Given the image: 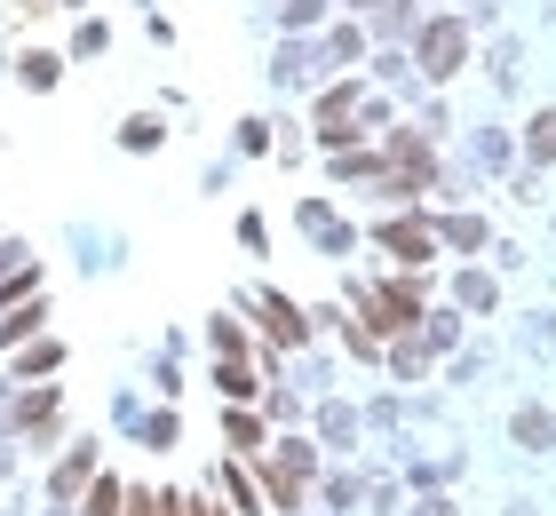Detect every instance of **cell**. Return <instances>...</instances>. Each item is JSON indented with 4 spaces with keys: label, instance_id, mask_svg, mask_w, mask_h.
<instances>
[{
    "label": "cell",
    "instance_id": "6",
    "mask_svg": "<svg viewBox=\"0 0 556 516\" xmlns=\"http://www.w3.org/2000/svg\"><path fill=\"white\" fill-rule=\"evenodd\" d=\"M96 477V445H80V453H64L56 461V477H48V493H56V501H80V484Z\"/></svg>",
    "mask_w": 556,
    "mask_h": 516
},
{
    "label": "cell",
    "instance_id": "8",
    "mask_svg": "<svg viewBox=\"0 0 556 516\" xmlns=\"http://www.w3.org/2000/svg\"><path fill=\"white\" fill-rule=\"evenodd\" d=\"M382 247L397 254V263H429V230L421 223H382Z\"/></svg>",
    "mask_w": 556,
    "mask_h": 516
},
{
    "label": "cell",
    "instance_id": "13",
    "mask_svg": "<svg viewBox=\"0 0 556 516\" xmlns=\"http://www.w3.org/2000/svg\"><path fill=\"white\" fill-rule=\"evenodd\" d=\"M358 48H366V40H358V24H334V33H326V56H318V64H358Z\"/></svg>",
    "mask_w": 556,
    "mask_h": 516
},
{
    "label": "cell",
    "instance_id": "28",
    "mask_svg": "<svg viewBox=\"0 0 556 516\" xmlns=\"http://www.w3.org/2000/svg\"><path fill=\"white\" fill-rule=\"evenodd\" d=\"M350 9H366V0H350Z\"/></svg>",
    "mask_w": 556,
    "mask_h": 516
},
{
    "label": "cell",
    "instance_id": "9",
    "mask_svg": "<svg viewBox=\"0 0 556 516\" xmlns=\"http://www.w3.org/2000/svg\"><path fill=\"white\" fill-rule=\"evenodd\" d=\"M263 501H270L278 516H287V508H302V477H287L278 461H263Z\"/></svg>",
    "mask_w": 556,
    "mask_h": 516
},
{
    "label": "cell",
    "instance_id": "20",
    "mask_svg": "<svg viewBox=\"0 0 556 516\" xmlns=\"http://www.w3.org/2000/svg\"><path fill=\"white\" fill-rule=\"evenodd\" d=\"M40 318H48V310H40V302H24V318H9V326H0V342H24V333H33Z\"/></svg>",
    "mask_w": 556,
    "mask_h": 516
},
{
    "label": "cell",
    "instance_id": "11",
    "mask_svg": "<svg viewBox=\"0 0 556 516\" xmlns=\"http://www.w3.org/2000/svg\"><path fill=\"white\" fill-rule=\"evenodd\" d=\"M453 302H462V310H493V278L485 270H462V278H453Z\"/></svg>",
    "mask_w": 556,
    "mask_h": 516
},
{
    "label": "cell",
    "instance_id": "27",
    "mask_svg": "<svg viewBox=\"0 0 556 516\" xmlns=\"http://www.w3.org/2000/svg\"><path fill=\"white\" fill-rule=\"evenodd\" d=\"M0 477H9V453H0Z\"/></svg>",
    "mask_w": 556,
    "mask_h": 516
},
{
    "label": "cell",
    "instance_id": "26",
    "mask_svg": "<svg viewBox=\"0 0 556 516\" xmlns=\"http://www.w3.org/2000/svg\"><path fill=\"white\" fill-rule=\"evenodd\" d=\"M414 516H453V501H445V493H429V501H414Z\"/></svg>",
    "mask_w": 556,
    "mask_h": 516
},
{
    "label": "cell",
    "instance_id": "25",
    "mask_svg": "<svg viewBox=\"0 0 556 516\" xmlns=\"http://www.w3.org/2000/svg\"><path fill=\"white\" fill-rule=\"evenodd\" d=\"M128 516H167V493H128Z\"/></svg>",
    "mask_w": 556,
    "mask_h": 516
},
{
    "label": "cell",
    "instance_id": "19",
    "mask_svg": "<svg viewBox=\"0 0 556 516\" xmlns=\"http://www.w3.org/2000/svg\"><path fill=\"white\" fill-rule=\"evenodd\" d=\"M318 9H326V0H278V24H294V33H302V24H318Z\"/></svg>",
    "mask_w": 556,
    "mask_h": 516
},
{
    "label": "cell",
    "instance_id": "14",
    "mask_svg": "<svg viewBox=\"0 0 556 516\" xmlns=\"http://www.w3.org/2000/svg\"><path fill=\"white\" fill-rule=\"evenodd\" d=\"M438 239H445V247H485V223H477V215H445Z\"/></svg>",
    "mask_w": 556,
    "mask_h": 516
},
{
    "label": "cell",
    "instance_id": "4",
    "mask_svg": "<svg viewBox=\"0 0 556 516\" xmlns=\"http://www.w3.org/2000/svg\"><path fill=\"white\" fill-rule=\"evenodd\" d=\"M255 318H263V333H270L278 350H294L302 333H311V318H302V310H294L287 294H255Z\"/></svg>",
    "mask_w": 556,
    "mask_h": 516
},
{
    "label": "cell",
    "instance_id": "23",
    "mask_svg": "<svg viewBox=\"0 0 556 516\" xmlns=\"http://www.w3.org/2000/svg\"><path fill=\"white\" fill-rule=\"evenodd\" d=\"M24 80H33V88H56V56H24Z\"/></svg>",
    "mask_w": 556,
    "mask_h": 516
},
{
    "label": "cell",
    "instance_id": "16",
    "mask_svg": "<svg viewBox=\"0 0 556 516\" xmlns=\"http://www.w3.org/2000/svg\"><path fill=\"white\" fill-rule=\"evenodd\" d=\"M119 143H128V151H160L167 127H160V119H128V127H119Z\"/></svg>",
    "mask_w": 556,
    "mask_h": 516
},
{
    "label": "cell",
    "instance_id": "17",
    "mask_svg": "<svg viewBox=\"0 0 556 516\" xmlns=\"http://www.w3.org/2000/svg\"><path fill=\"white\" fill-rule=\"evenodd\" d=\"M318 429L334 437V445H350V437H358V413H350V405H326V413H318Z\"/></svg>",
    "mask_w": 556,
    "mask_h": 516
},
{
    "label": "cell",
    "instance_id": "18",
    "mask_svg": "<svg viewBox=\"0 0 556 516\" xmlns=\"http://www.w3.org/2000/svg\"><path fill=\"white\" fill-rule=\"evenodd\" d=\"M270 461H278V469H287V477H311V445H302V437H287V445H278Z\"/></svg>",
    "mask_w": 556,
    "mask_h": 516
},
{
    "label": "cell",
    "instance_id": "7",
    "mask_svg": "<svg viewBox=\"0 0 556 516\" xmlns=\"http://www.w3.org/2000/svg\"><path fill=\"white\" fill-rule=\"evenodd\" d=\"M390 167H397V175H414V184H429V143L406 136V127H390Z\"/></svg>",
    "mask_w": 556,
    "mask_h": 516
},
{
    "label": "cell",
    "instance_id": "10",
    "mask_svg": "<svg viewBox=\"0 0 556 516\" xmlns=\"http://www.w3.org/2000/svg\"><path fill=\"white\" fill-rule=\"evenodd\" d=\"M517 445H525V453H548V445H556V421H548L541 405H525V413H517Z\"/></svg>",
    "mask_w": 556,
    "mask_h": 516
},
{
    "label": "cell",
    "instance_id": "2",
    "mask_svg": "<svg viewBox=\"0 0 556 516\" xmlns=\"http://www.w3.org/2000/svg\"><path fill=\"white\" fill-rule=\"evenodd\" d=\"M366 326H374V333H406V326H421V294H414V287L366 294Z\"/></svg>",
    "mask_w": 556,
    "mask_h": 516
},
{
    "label": "cell",
    "instance_id": "1",
    "mask_svg": "<svg viewBox=\"0 0 556 516\" xmlns=\"http://www.w3.org/2000/svg\"><path fill=\"white\" fill-rule=\"evenodd\" d=\"M414 64H421V80H453V72L469 64V24H462V16H438V24H421V40H414Z\"/></svg>",
    "mask_w": 556,
    "mask_h": 516
},
{
    "label": "cell",
    "instance_id": "24",
    "mask_svg": "<svg viewBox=\"0 0 556 516\" xmlns=\"http://www.w3.org/2000/svg\"><path fill=\"white\" fill-rule=\"evenodd\" d=\"M24 294H33V263H24V270L9 278V287H0V310H9V302H24Z\"/></svg>",
    "mask_w": 556,
    "mask_h": 516
},
{
    "label": "cell",
    "instance_id": "22",
    "mask_svg": "<svg viewBox=\"0 0 556 516\" xmlns=\"http://www.w3.org/2000/svg\"><path fill=\"white\" fill-rule=\"evenodd\" d=\"M215 381H223V390H231V398H255V374H247V366H239V357H231V366H223Z\"/></svg>",
    "mask_w": 556,
    "mask_h": 516
},
{
    "label": "cell",
    "instance_id": "3",
    "mask_svg": "<svg viewBox=\"0 0 556 516\" xmlns=\"http://www.w3.org/2000/svg\"><path fill=\"white\" fill-rule=\"evenodd\" d=\"M358 112H366V96H358V88H350V80H342V88H326V96H318V136H326V143H334V151H342L350 136H358V127H350V119H358Z\"/></svg>",
    "mask_w": 556,
    "mask_h": 516
},
{
    "label": "cell",
    "instance_id": "21",
    "mask_svg": "<svg viewBox=\"0 0 556 516\" xmlns=\"http://www.w3.org/2000/svg\"><path fill=\"white\" fill-rule=\"evenodd\" d=\"M56 357H64L56 342H33V350H24V374H56Z\"/></svg>",
    "mask_w": 556,
    "mask_h": 516
},
{
    "label": "cell",
    "instance_id": "5",
    "mask_svg": "<svg viewBox=\"0 0 556 516\" xmlns=\"http://www.w3.org/2000/svg\"><path fill=\"white\" fill-rule=\"evenodd\" d=\"M294 223L311 230V239H318L326 254H350V223H342V215H334L326 199H302V206H294Z\"/></svg>",
    "mask_w": 556,
    "mask_h": 516
},
{
    "label": "cell",
    "instance_id": "12",
    "mask_svg": "<svg viewBox=\"0 0 556 516\" xmlns=\"http://www.w3.org/2000/svg\"><path fill=\"white\" fill-rule=\"evenodd\" d=\"M119 508H128V493H119L112 477H88V508L80 516H119Z\"/></svg>",
    "mask_w": 556,
    "mask_h": 516
},
{
    "label": "cell",
    "instance_id": "15",
    "mask_svg": "<svg viewBox=\"0 0 556 516\" xmlns=\"http://www.w3.org/2000/svg\"><path fill=\"white\" fill-rule=\"evenodd\" d=\"M525 151H533V167H548V160H556V112H541V119H533V136H525Z\"/></svg>",
    "mask_w": 556,
    "mask_h": 516
}]
</instances>
